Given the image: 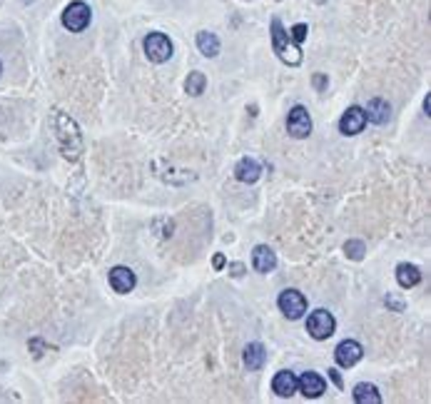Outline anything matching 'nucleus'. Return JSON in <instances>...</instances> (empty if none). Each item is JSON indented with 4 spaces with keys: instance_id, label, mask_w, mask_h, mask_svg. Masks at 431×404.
Returning <instances> with one entry per match:
<instances>
[{
    "instance_id": "1",
    "label": "nucleus",
    "mask_w": 431,
    "mask_h": 404,
    "mask_svg": "<svg viewBox=\"0 0 431 404\" xmlns=\"http://www.w3.org/2000/svg\"><path fill=\"white\" fill-rule=\"evenodd\" d=\"M272 48H274V53L279 55V61L287 63V65H300V63H302L300 45L292 43L290 33L284 30V25H282L279 18H274V20H272Z\"/></svg>"
},
{
    "instance_id": "2",
    "label": "nucleus",
    "mask_w": 431,
    "mask_h": 404,
    "mask_svg": "<svg viewBox=\"0 0 431 404\" xmlns=\"http://www.w3.org/2000/svg\"><path fill=\"white\" fill-rule=\"evenodd\" d=\"M55 127H58V140L63 142V150L70 160H77L80 158V150H82V137L77 132V125L75 120H70L65 113H58L55 118Z\"/></svg>"
},
{
    "instance_id": "3",
    "label": "nucleus",
    "mask_w": 431,
    "mask_h": 404,
    "mask_svg": "<svg viewBox=\"0 0 431 404\" xmlns=\"http://www.w3.org/2000/svg\"><path fill=\"white\" fill-rule=\"evenodd\" d=\"M63 25H65L70 33H82V30L90 25V6L88 3H82V0L70 3V6L63 11Z\"/></svg>"
},
{
    "instance_id": "4",
    "label": "nucleus",
    "mask_w": 431,
    "mask_h": 404,
    "mask_svg": "<svg viewBox=\"0 0 431 404\" xmlns=\"http://www.w3.org/2000/svg\"><path fill=\"white\" fill-rule=\"evenodd\" d=\"M142 45H145L148 61H153V63H167L169 58H172V40L165 33H150Z\"/></svg>"
},
{
    "instance_id": "5",
    "label": "nucleus",
    "mask_w": 431,
    "mask_h": 404,
    "mask_svg": "<svg viewBox=\"0 0 431 404\" xmlns=\"http://www.w3.org/2000/svg\"><path fill=\"white\" fill-rule=\"evenodd\" d=\"M334 327H337V322H334L332 312L327 310H314L307 320V332L314 339H329L334 334Z\"/></svg>"
},
{
    "instance_id": "6",
    "label": "nucleus",
    "mask_w": 431,
    "mask_h": 404,
    "mask_svg": "<svg viewBox=\"0 0 431 404\" xmlns=\"http://www.w3.org/2000/svg\"><path fill=\"white\" fill-rule=\"evenodd\" d=\"M287 132L297 140H304V137L311 135V118L307 113V108L302 105H295L287 115Z\"/></svg>"
},
{
    "instance_id": "7",
    "label": "nucleus",
    "mask_w": 431,
    "mask_h": 404,
    "mask_svg": "<svg viewBox=\"0 0 431 404\" xmlns=\"http://www.w3.org/2000/svg\"><path fill=\"white\" fill-rule=\"evenodd\" d=\"M279 310L284 312V317H290V320H302L307 312V300L302 292L297 290H284L277 300Z\"/></svg>"
},
{
    "instance_id": "8",
    "label": "nucleus",
    "mask_w": 431,
    "mask_h": 404,
    "mask_svg": "<svg viewBox=\"0 0 431 404\" xmlns=\"http://www.w3.org/2000/svg\"><path fill=\"white\" fill-rule=\"evenodd\" d=\"M361 357H364V350H361V344L356 342V339H344V342L337 344V350H334V360H337V365L344 367V370L354 367Z\"/></svg>"
},
{
    "instance_id": "9",
    "label": "nucleus",
    "mask_w": 431,
    "mask_h": 404,
    "mask_svg": "<svg viewBox=\"0 0 431 404\" xmlns=\"http://www.w3.org/2000/svg\"><path fill=\"white\" fill-rule=\"evenodd\" d=\"M366 125V115H364V108H359V105H352L347 113L342 115V120H339V132L342 135H359L361 130H364Z\"/></svg>"
},
{
    "instance_id": "10",
    "label": "nucleus",
    "mask_w": 431,
    "mask_h": 404,
    "mask_svg": "<svg viewBox=\"0 0 431 404\" xmlns=\"http://www.w3.org/2000/svg\"><path fill=\"white\" fill-rule=\"evenodd\" d=\"M324 389H327V382L319 377L317 372H304L302 377H297V392H302L307 399L322 397Z\"/></svg>"
},
{
    "instance_id": "11",
    "label": "nucleus",
    "mask_w": 431,
    "mask_h": 404,
    "mask_svg": "<svg viewBox=\"0 0 431 404\" xmlns=\"http://www.w3.org/2000/svg\"><path fill=\"white\" fill-rule=\"evenodd\" d=\"M252 267H255L257 272H262V274L272 272V270L277 267V255H274L272 247L257 245L255 252H252Z\"/></svg>"
},
{
    "instance_id": "12",
    "label": "nucleus",
    "mask_w": 431,
    "mask_h": 404,
    "mask_svg": "<svg viewBox=\"0 0 431 404\" xmlns=\"http://www.w3.org/2000/svg\"><path fill=\"white\" fill-rule=\"evenodd\" d=\"M135 272L130 267H112L110 270V284H112L115 292L120 295H127V292L135 290Z\"/></svg>"
},
{
    "instance_id": "13",
    "label": "nucleus",
    "mask_w": 431,
    "mask_h": 404,
    "mask_svg": "<svg viewBox=\"0 0 431 404\" xmlns=\"http://www.w3.org/2000/svg\"><path fill=\"white\" fill-rule=\"evenodd\" d=\"M366 122H374V125H384L392 118V105L387 103L384 98H374L369 100V105L364 108Z\"/></svg>"
},
{
    "instance_id": "14",
    "label": "nucleus",
    "mask_w": 431,
    "mask_h": 404,
    "mask_svg": "<svg viewBox=\"0 0 431 404\" xmlns=\"http://www.w3.org/2000/svg\"><path fill=\"white\" fill-rule=\"evenodd\" d=\"M235 177L240 182H245V185H255V182L262 177V165L257 163V160H250V158L240 160L235 168Z\"/></svg>"
},
{
    "instance_id": "15",
    "label": "nucleus",
    "mask_w": 431,
    "mask_h": 404,
    "mask_svg": "<svg viewBox=\"0 0 431 404\" xmlns=\"http://www.w3.org/2000/svg\"><path fill=\"white\" fill-rule=\"evenodd\" d=\"M272 389H274V394H277V397H282V399L292 397V394L297 392L295 372H290V370L277 372V374H274V379H272Z\"/></svg>"
},
{
    "instance_id": "16",
    "label": "nucleus",
    "mask_w": 431,
    "mask_h": 404,
    "mask_svg": "<svg viewBox=\"0 0 431 404\" xmlns=\"http://www.w3.org/2000/svg\"><path fill=\"white\" fill-rule=\"evenodd\" d=\"M264 362H267V350H264V344L259 342H252L245 347V365L250 372H257V370H262Z\"/></svg>"
},
{
    "instance_id": "17",
    "label": "nucleus",
    "mask_w": 431,
    "mask_h": 404,
    "mask_svg": "<svg viewBox=\"0 0 431 404\" xmlns=\"http://www.w3.org/2000/svg\"><path fill=\"white\" fill-rule=\"evenodd\" d=\"M397 282L404 287V290H411V287H416V284L421 282V272L416 265H409V263H401L397 267Z\"/></svg>"
},
{
    "instance_id": "18",
    "label": "nucleus",
    "mask_w": 431,
    "mask_h": 404,
    "mask_svg": "<svg viewBox=\"0 0 431 404\" xmlns=\"http://www.w3.org/2000/svg\"><path fill=\"white\" fill-rule=\"evenodd\" d=\"M352 397H354L356 404H382V394H379V389L374 387V384H369V382L356 384L354 392H352Z\"/></svg>"
},
{
    "instance_id": "19",
    "label": "nucleus",
    "mask_w": 431,
    "mask_h": 404,
    "mask_svg": "<svg viewBox=\"0 0 431 404\" xmlns=\"http://www.w3.org/2000/svg\"><path fill=\"white\" fill-rule=\"evenodd\" d=\"M197 48H200V53H202L205 58H217L219 55V38L214 33L202 30V33H197Z\"/></svg>"
},
{
    "instance_id": "20",
    "label": "nucleus",
    "mask_w": 431,
    "mask_h": 404,
    "mask_svg": "<svg viewBox=\"0 0 431 404\" xmlns=\"http://www.w3.org/2000/svg\"><path fill=\"white\" fill-rule=\"evenodd\" d=\"M205 85H207V77H205V72L195 70V72H190V77H187L185 90L197 98V95H202V93H205Z\"/></svg>"
},
{
    "instance_id": "21",
    "label": "nucleus",
    "mask_w": 431,
    "mask_h": 404,
    "mask_svg": "<svg viewBox=\"0 0 431 404\" xmlns=\"http://www.w3.org/2000/svg\"><path fill=\"white\" fill-rule=\"evenodd\" d=\"M344 252H347V257H352V260H364V252H366V245L361 240H349L347 245H344Z\"/></svg>"
},
{
    "instance_id": "22",
    "label": "nucleus",
    "mask_w": 431,
    "mask_h": 404,
    "mask_svg": "<svg viewBox=\"0 0 431 404\" xmlns=\"http://www.w3.org/2000/svg\"><path fill=\"white\" fill-rule=\"evenodd\" d=\"M307 33H309V27H307L304 23H297V25L292 27V33H290L292 43H295V45H302V43L307 40Z\"/></svg>"
},
{
    "instance_id": "23",
    "label": "nucleus",
    "mask_w": 431,
    "mask_h": 404,
    "mask_svg": "<svg viewBox=\"0 0 431 404\" xmlns=\"http://www.w3.org/2000/svg\"><path fill=\"white\" fill-rule=\"evenodd\" d=\"M384 302H387L389 307H394V310H397V312H404V302H401V300H397V297H392V295H389V297H384Z\"/></svg>"
},
{
    "instance_id": "24",
    "label": "nucleus",
    "mask_w": 431,
    "mask_h": 404,
    "mask_svg": "<svg viewBox=\"0 0 431 404\" xmlns=\"http://www.w3.org/2000/svg\"><path fill=\"white\" fill-rule=\"evenodd\" d=\"M229 272H232V277H242V274H245V265L242 263L229 265Z\"/></svg>"
},
{
    "instance_id": "25",
    "label": "nucleus",
    "mask_w": 431,
    "mask_h": 404,
    "mask_svg": "<svg viewBox=\"0 0 431 404\" xmlns=\"http://www.w3.org/2000/svg\"><path fill=\"white\" fill-rule=\"evenodd\" d=\"M314 85H317V90H324V88H327V77H324V75H314Z\"/></svg>"
},
{
    "instance_id": "26",
    "label": "nucleus",
    "mask_w": 431,
    "mask_h": 404,
    "mask_svg": "<svg viewBox=\"0 0 431 404\" xmlns=\"http://www.w3.org/2000/svg\"><path fill=\"white\" fill-rule=\"evenodd\" d=\"M329 377H332V382H334V384H337V387H342V377H339V372L329 370Z\"/></svg>"
},
{
    "instance_id": "27",
    "label": "nucleus",
    "mask_w": 431,
    "mask_h": 404,
    "mask_svg": "<svg viewBox=\"0 0 431 404\" xmlns=\"http://www.w3.org/2000/svg\"><path fill=\"white\" fill-rule=\"evenodd\" d=\"M214 267H217V270H222V267H224V257H222V255L214 257Z\"/></svg>"
},
{
    "instance_id": "28",
    "label": "nucleus",
    "mask_w": 431,
    "mask_h": 404,
    "mask_svg": "<svg viewBox=\"0 0 431 404\" xmlns=\"http://www.w3.org/2000/svg\"><path fill=\"white\" fill-rule=\"evenodd\" d=\"M424 113H426V115H431V98H429V95H426V98H424Z\"/></svg>"
},
{
    "instance_id": "29",
    "label": "nucleus",
    "mask_w": 431,
    "mask_h": 404,
    "mask_svg": "<svg viewBox=\"0 0 431 404\" xmlns=\"http://www.w3.org/2000/svg\"><path fill=\"white\" fill-rule=\"evenodd\" d=\"M0 72H3V63H0Z\"/></svg>"
},
{
    "instance_id": "30",
    "label": "nucleus",
    "mask_w": 431,
    "mask_h": 404,
    "mask_svg": "<svg viewBox=\"0 0 431 404\" xmlns=\"http://www.w3.org/2000/svg\"><path fill=\"white\" fill-rule=\"evenodd\" d=\"M319 3H324V0H319Z\"/></svg>"
}]
</instances>
